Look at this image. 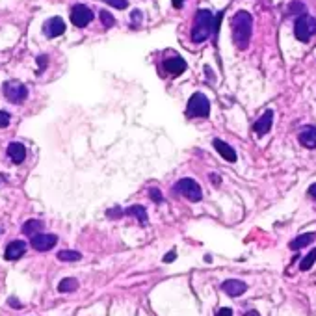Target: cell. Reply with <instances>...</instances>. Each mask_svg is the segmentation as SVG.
<instances>
[{"label": "cell", "instance_id": "484cf974", "mask_svg": "<svg viewBox=\"0 0 316 316\" xmlns=\"http://www.w3.org/2000/svg\"><path fill=\"white\" fill-rule=\"evenodd\" d=\"M11 121V116L8 112H4V110H0V128H6L8 125H10Z\"/></svg>", "mask_w": 316, "mask_h": 316}, {"label": "cell", "instance_id": "cb8c5ba5", "mask_svg": "<svg viewBox=\"0 0 316 316\" xmlns=\"http://www.w3.org/2000/svg\"><path fill=\"white\" fill-rule=\"evenodd\" d=\"M101 20H102V25L106 26V28H112L114 25H116V19L112 17V13L106 10H102L101 11Z\"/></svg>", "mask_w": 316, "mask_h": 316}, {"label": "cell", "instance_id": "30bf717a", "mask_svg": "<svg viewBox=\"0 0 316 316\" xmlns=\"http://www.w3.org/2000/svg\"><path fill=\"white\" fill-rule=\"evenodd\" d=\"M298 140H300V143L303 147L316 149V127H312V125L303 127L300 130V134H298Z\"/></svg>", "mask_w": 316, "mask_h": 316}, {"label": "cell", "instance_id": "d4e9b609", "mask_svg": "<svg viewBox=\"0 0 316 316\" xmlns=\"http://www.w3.org/2000/svg\"><path fill=\"white\" fill-rule=\"evenodd\" d=\"M104 2L114 6V8H118V10H125L128 6V0H104Z\"/></svg>", "mask_w": 316, "mask_h": 316}, {"label": "cell", "instance_id": "8d00e7d4", "mask_svg": "<svg viewBox=\"0 0 316 316\" xmlns=\"http://www.w3.org/2000/svg\"><path fill=\"white\" fill-rule=\"evenodd\" d=\"M212 180H214L216 186H218V184H219V177H218V175H212Z\"/></svg>", "mask_w": 316, "mask_h": 316}, {"label": "cell", "instance_id": "7c38bea8", "mask_svg": "<svg viewBox=\"0 0 316 316\" xmlns=\"http://www.w3.org/2000/svg\"><path fill=\"white\" fill-rule=\"evenodd\" d=\"M26 253V242H22V240H13V242H10V245L6 247V260H17L20 259V257Z\"/></svg>", "mask_w": 316, "mask_h": 316}, {"label": "cell", "instance_id": "2e32d148", "mask_svg": "<svg viewBox=\"0 0 316 316\" xmlns=\"http://www.w3.org/2000/svg\"><path fill=\"white\" fill-rule=\"evenodd\" d=\"M214 149L221 154V158H225L227 162H236V151L231 147L229 143H225L223 140H214Z\"/></svg>", "mask_w": 316, "mask_h": 316}, {"label": "cell", "instance_id": "44dd1931", "mask_svg": "<svg viewBox=\"0 0 316 316\" xmlns=\"http://www.w3.org/2000/svg\"><path fill=\"white\" fill-rule=\"evenodd\" d=\"M127 214L134 216V218H138L142 223H147V212H145V209H143V207H140V205H136V207H130V209L127 210Z\"/></svg>", "mask_w": 316, "mask_h": 316}, {"label": "cell", "instance_id": "9c48e42d", "mask_svg": "<svg viewBox=\"0 0 316 316\" xmlns=\"http://www.w3.org/2000/svg\"><path fill=\"white\" fill-rule=\"evenodd\" d=\"M43 32H45L47 37H58L65 32V22H63V19H60V17H52V19H49L45 22Z\"/></svg>", "mask_w": 316, "mask_h": 316}, {"label": "cell", "instance_id": "e575fe53", "mask_svg": "<svg viewBox=\"0 0 316 316\" xmlns=\"http://www.w3.org/2000/svg\"><path fill=\"white\" fill-rule=\"evenodd\" d=\"M171 4H173V8H183V4H184V0H171Z\"/></svg>", "mask_w": 316, "mask_h": 316}, {"label": "cell", "instance_id": "f1b7e54d", "mask_svg": "<svg viewBox=\"0 0 316 316\" xmlns=\"http://www.w3.org/2000/svg\"><path fill=\"white\" fill-rule=\"evenodd\" d=\"M216 316H233V311H231L229 307H223V309H219Z\"/></svg>", "mask_w": 316, "mask_h": 316}, {"label": "cell", "instance_id": "277c9868", "mask_svg": "<svg viewBox=\"0 0 316 316\" xmlns=\"http://www.w3.org/2000/svg\"><path fill=\"white\" fill-rule=\"evenodd\" d=\"M294 34L301 43H309L316 34V19L311 15H300L294 22Z\"/></svg>", "mask_w": 316, "mask_h": 316}, {"label": "cell", "instance_id": "603a6c76", "mask_svg": "<svg viewBox=\"0 0 316 316\" xmlns=\"http://www.w3.org/2000/svg\"><path fill=\"white\" fill-rule=\"evenodd\" d=\"M288 13L290 15H303L305 13V4L303 2H300V0H294V2H290L288 4Z\"/></svg>", "mask_w": 316, "mask_h": 316}, {"label": "cell", "instance_id": "1f68e13d", "mask_svg": "<svg viewBox=\"0 0 316 316\" xmlns=\"http://www.w3.org/2000/svg\"><path fill=\"white\" fill-rule=\"evenodd\" d=\"M8 303H10L11 307H15V309H20V307H22V305L19 303V301L15 300V298H10V300H8Z\"/></svg>", "mask_w": 316, "mask_h": 316}, {"label": "cell", "instance_id": "ba28073f", "mask_svg": "<svg viewBox=\"0 0 316 316\" xmlns=\"http://www.w3.org/2000/svg\"><path fill=\"white\" fill-rule=\"evenodd\" d=\"M56 244H58L56 235H45V233H39V235L32 236V247H34L36 251H49V250H52Z\"/></svg>", "mask_w": 316, "mask_h": 316}, {"label": "cell", "instance_id": "5b68a950", "mask_svg": "<svg viewBox=\"0 0 316 316\" xmlns=\"http://www.w3.org/2000/svg\"><path fill=\"white\" fill-rule=\"evenodd\" d=\"M175 192L192 201V203H199L203 199V192H201V186L195 183L194 178H180L177 184H175Z\"/></svg>", "mask_w": 316, "mask_h": 316}, {"label": "cell", "instance_id": "836d02e7", "mask_svg": "<svg viewBox=\"0 0 316 316\" xmlns=\"http://www.w3.org/2000/svg\"><path fill=\"white\" fill-rule=\"evenodd\" d=\"M309 195H311L312 199H316V183L309 186Z\"/></svg>", "mask_w": 316, "mask_h": 316}, {"label": "cell", "instance_id": "e0dca14e", "mask_svg": "<svg viewBox=\"0 0 316 316\" xmlns=\"http://www.w3.org/2000/svg\"><path fill=\"white\" fill-rule=\"evenodd\" d=\"M316 238V233H305V235H300L298 238H294L290 242V250H303L305 245H309L312 240Z\"/></svg>", "mask_w": 316, "mask_h": 316}, {"label": "cell", "instance_id": "8fae6325", "mask_svg": "<svg viewBox=\"0 0 316 316\" xmlns=\"http://www.w3.org/2000/svg\"><path fill=\"white\" fill-rule=\"evenodd\" d=\"M221 290H223L225 294H229L231 298H236V296H240V294H244V292L247 290V285H245L244 281L229 279V281H223Z\"/></svg>", "mask_w": 316, "mask_h": 316}, {"label": "cell", "instance_id": "d590c367", "mask_svg": "<svg viewBox=\"0 0 316 316\" xmlns=\"http://www.w3.org/2000/svg\"><path fill=\"white\" fill-rule=\"evenodd\" d=\"M245 316H260V314L257 311H247V312H245Z\"/></svg>", "mask_w": 316, "mask_h": 316}, {"label": "cell", "instance_id": "9a60e30c", "mask_svg": "<svg viewBox=\"0 0 316 316\" xmlns=\"http://www.w3.org/2000/svg\"><path fill=\"white\" fill-rule=\"evenodd\" d=\"M164 69H166L169 75H180V73L186 71V61L180 56L168 58V60L164 61Z\"/></svg>", "mask_w": 316, "mask_h": 316}, {"label": "cell", "instance_id": "6da1fadb", "mask_svg": "<svg viewBox=\"0 0 316 316\" xmlns=\"http://www.w3.org/2000/svg\"><path fill=\"white\" fill-rule=\"evenodd\" d=\"M221 15H223V13L214 15L210 10H199L197 13H195L194 28H192V41H194V43H203V41H207L209 37L216 36Z\"/></svg>", "mask_w": 316, "mask_h": 316}, {"label": "cell", "instance_id": "f546056e", "mask_svg": "<svg viewBox=\"0 0 316 316\" xmlns=\"http://www.w3.org/2000/svg\"><path fill=\"white\" fill-rule=\"evenodd\" d=\"M108 216H110V218H118V216H123V210H119V209L108 210Z\"/></svg>", "mask_w": 316, "mask_h": 316}, {"label": "cell", "instance_id": "d6986e66", "mask_svg": "<svg viewBox=\"0 0 316 316\" xmlns=\"http://www.w3.org/2000/svg\"><path fill=\"white\" fill-rule=\"evenodd\" d=\"M78 288V281L75 277H65V279L60 281L58 285V290L60 292H75Z\"/></svg>", "mask_w": 316, "mask_h": 316}, {"label": "cell", "instance_id": "52a82bcc", "mask_svg": "<svg viewBox=\"0 0 316 316\" xmlns=\"http://www.w3.org/2000/svg\"><path fill=\"white\" fill-rule=\"evenodd\" d=\"M93 20V11L84 4H77L71 10V22L78 28H84Z\"/></svg>", "mask_w": 316, "mask_h": 316}, {"label": "cell", "instance_id": "7402d4cb", "mask_svg": "<svg viewBox=\"0 0 316 316\" xmlns=\"http://www.w3.org/2000/svg\"><path fill=\"white\" fill-rule=\"evenodd\" d=\"M314 262H316V247H314L312 251H309V255H307L305 259H303V260L300 262V270H301V272L311 270Z\"/></svg>", "mask_w": 316, "mask_h": 316}, {"label": "cell", "instance_id": "3957f363", "mask_svg": "<svg viewBox=\"0 0 316 316\" xmlns=\"http://www.w3.org/2000/svg\"><path fill=\"white\" fill-rule=\"evenodd\" d=\"M210 114V101L203 93H194L186 106V116L188 118H209Z\"/></svg>", "mask_w": 316, "mask_h": 316}, {"label": "cell", "instance_id": "4dcf8cb0", "mask_svg": "<svg viewBox=\"0 0 316 316\" xmlns=\"http://www.w3.org/2000/svg\"><path fill=\"white\" fill-rule=\"evenodd\" d=\"M175 257H177V255H175V251H169L168 255L164 257V262H173V260H175Z\"/></svg>", "mask_w": 316, "mask_h": 316}, {"label": "cell", "instance_id": "ac0fdd59", "mask_svg": "<svg viewBox=\"0 0 316 316\" xmlns=\"http://www.w3.org/2000/svg\"><path fill=\"white\" fill-rule=\"evenodd\" d=\"M41 231H43V223H41L39 219H28V221H25V225H22V233H25L26 236H36L39 235Z\"/></svg>", "mask_w": 316, "mask_h": 316}, {"label": "cell", "instance_id": "5bb4252c", "mask_svg": "<svg viewBox=\"0 0 316 316\" xmlns=\"http://www.w3.org/2000/svg\"><path fill=\"white\" fill-rule=\"evenodd\" d=\"M8 156L11 158V162L13 164H20V162H25V158H26V147L22 145V143L19 142H13L8 145Z\"/></svg>", "mask_w": 316, "mask_h": 316}, {"label": "cell", "instance_id": "8992f818", "mask_svg": "<svg viewBox=\"0 0 316 316\" xmlns=\"http://www.w3.org/2000/svg\"><path fill=\"white\" fill-rule=\"evenodd\" d=\"M2 89H4V97L10 102H13V104H20L22 101L28 99V87H26L22 82L8 80V82H4Z\"/></svg>", "mask_w": 316, "mask_h": 316}, {"label": "cell", "instance_id": "7a4b0ae2", "mask_svg": "<svg viewBox=\"0 0 316 316\" xmlns=\"http://www.w3.org/2000/svg\"><path fill=\"white\" fill-rule=\"evenodd\" d=\"M231 30H233V41L240 51H245L250 47L251 32H253V17L247 11H236L231 19Z\"/></svg>", "mask_w": 316, "mask_h": 316}, {"label": "cell", "instance_id": "83f0119b", "mask_svg": "<svg viewBox=\"0 0 316 316\" xmlns=\"http://www.w3.org/2000/svg\"><path fill=\"white\" fill-rule=\"evenodd\" d=\"M132 22H134V26H140V22H142V11L140 10H134L132 11Z\"/></svg>", "mask_w": 316, "mask_h": 316}, {"label": "cell", "instance_id": "4fadbf2b", "mask_svg": "<svg viewBox=\"0 0 316 316\" xmlns=\"http://www.w3.org/2000/svg\"><path fill=\"white\" fill-rule=\"evenodd\" d=\"M272 121H274V112H272V110H266V112L262 114V116H260L259 119H257V123H255V132L259 134V136H264L266 132H270Z\"/></svg>", "mask_w": 316, "mask_h": 316}, {"label": "cell", "instance_id": "4316f807", "mask_svg": "<svg viewBox=\"0 0 316 316\" xmlns=\"http://www.w3.org/2000/svg\"><path fill=\"white\" fill-rule=\"evenodd\" d=\"M149 195L153 197L154 203H162V194H160V190H158V188H151V190H149Z\"/></svg>", "mask_w": 316, "mask_h": 316}, {"label": "cell", "instance_id": "ffe728a7", "mask_svg": "<svg viewBox=\"0 0 316 316\" xmlns=\"http://www.w3.org/2000/svg\"><path fill=\"white\" fill-rule=\"evenodd\" d=\"M80 259H82V255L78 251L63 250L58 253V260H61V262H77V260H80Z\"/></svg>", "mask_w": 316, "mask_h": 316}, {"label": "cell", "instance_id": "d6a6232c", "mask_svg": "<svg viewBox=\"0 0 316 316\" xmlns=\"http://www.w3.org/2000/svg\"><path fill=\"white\" fill-rule=\"evenodd\" d=\"M37 63H41L39 71H43V69H45V65H47V56H41V58H37Z\"/></svg>", "mask_w": 316, "mask_h": 316}]
</instances>
